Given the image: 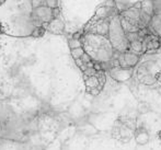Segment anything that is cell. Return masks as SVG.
Here are the masks:
<instances>
[{
	"label": "cell",
	"instance_id": "cell-19",
	"mask_svg": "<svg viewBox=\"0 0 161 150\" xmlns=\"http://www.w3.org/2000/svg\"><path fill=\"white\" fill-rule=\"evenodd\" d=\"M43 6V0H32V7L34 9Z\"/></svg>",
	"mask_w": 161,
	"mask_h": 150
},
{
	"label": "cell",
	"instance_id": "cell-5",
	"mask_svg": "<svg viewBox=\"0 0 161 150\" xmlns=\"http://www.w3.org/2000/svg\"><path fill=\"white\" fill-rule=\"evenodd\" d=\"M133 69L134 68H123L119 65H116L108 69V74H110V76L115 81H117V82H124V81H127L128 79L131 78V76H133Z\"/></svg>",
	"mask_w": 161,
	"mask_h": 150
},
{
	"label": "cell",
	"instance_id": "cell-8",
	"mask_svg": "<svg viewBox=\"0 0 161 150\" xmlns=\"http://www.w3.org/2000/svg\"><path fill=\"white\" fill-rule=\"evenodd\" d=\"M34 14H35L36 19H38L42 22V24L44 22H49L52 19H54L53 9H51L47 6H41L38 8H36L34 10Z\"/></svg>",
	"mask_w": 161,
	"mask_h": 150
},
{
	"label": "cell",
	"instance_id": "cell-3",
	"mask_svg": "<svg viewBox=\"0 0 161 150\" xmlns=\"http://www.w3.org/2000/svg\"><path fill=\"white\" fill-rule=\"evenodd\" d=\"M119 17L122 26L126 33L137 32L142 29H146L142 26V21H140V9L136 8V7L133 6L123 10L119 14Z\"/></svg>",
	"mask_w": 161,
	"mask_h": 150
},
{
	"label": "cell",
	"instance_id": "cell-2",
	"mask_svg": "<svg viewBox=\"0 0 161 150\" xmlns=\"http://www.w3.org/2000/svg\"><path fill=\"white\" fill-rule=\"evenodd\" d=\"M119 13L114 14L110 19V29H108V38L110 40L113 48L117 53H124L129 49V41L127 40L126 32L119 21Z\"/></svg>",
	"mask_w": 161,
	"mask_h": 150
},
{
	"label": "cell",
	"instance_id": "cell-7",
	"mask_svg": "<svg viewBox=\"0 0 161 150\" xmlns=\"http://www.w3.org/2000/svg\"><path fill=\"white\" fill-rule=\"evenodd\" d=\"M144 43V49L145 53L146 52H150V51H155V49L160 48L161 46V41L158 36L153 35V33H148L142 40Z\"/></svg>",
	"mask_w": 161,
	"mask_h": 150
},
{
	"label": "cell",
	"instance_id": "cell-20",
	"mask_svg": "<svg viewBox=\"0 0 161 150\" xmlns=\"http://www.w3.org/2000/svg\"><path fill=\"white\" fill-rule=\"evenodd\" d=\"M3 2H4V0H0V6H1V4L3 3Z\"/></svg>",
	"mask_w": 161,
	"mask_h": 150
},
{
	"label": "cell",
	"instance_id": "cell-13",
	"mask_svg": "<svg viewBox=\"0 0 161 150\" xmlns=\"http://www.w3.org/2000/svg\"><path fill=\"white\" fill-rule=\"evenodd\" d=\"M135 139L139 145L147 144V142H148V140H149L148 133H147L144 128L137 129V131H136V133H135Z\"/></svg>",
	"mask_w": 161,
	"mask_h": 150
},
{
	"label": "cell",
	"instance_id": "cell-14",
	"mask_svg": "<svg viewBox=\"0 0 161 150\" xmlns=\"http://www.w3.org/2000/svg\"><path fill=\"white\" fill-rule=\"evenodd\" d=\"M140 10L142 12L147 13L148 15L153 17V0H142V8Z\"/></svg>",
	"mask_w": 161,
	"mask_h": 150
},
{
	"label": "cell",
	"instance_id": "cell-16",
	"mask_svg": "<svg viewBox=\"0 0 161 150\" xmlns=\"http://www.w3.org/2000/svg\"><path fill=\"white\" fill-rule=\"evenodd\" d=\"M69 44V47L70 49H74V48H77V47H82V41L79 40V38H74L71 37L68 42Z\"/></svg>",
	"mask_w": 161,
	"mask_h": 150
},
{
	"label": "cell",
	"instance_id": "cell-18",
	"mask_svg": "<svg viewBox=\"0 0 161 150\" xmlns=\"http://www.w3.org/2000/svg\"><path fill=\"white\" fill-rule=\"evenodd\" d=\"M45 6L51 9H56L58 8V0H45Z\"/></svg>",
	"mask_w": 161,
	"mask_h": 150
},
{
	"label": "cell",
	"instance_id": "cell-9",
	"mask_svg": "<svg viewBox=\"0 0 161 150\" xmlns=\"http://www.w3.org/2000/svg\"><path fill=\"white\" fill-rule=\"evenodd\" d=\"M117 10L114 7H110V6H102L100 8L97 9L96 13H94L93 20H105V19H110L111 17H113L114 14H117Z\"/></svg>",
	"mask_w": 161,
	"mask_h": 150
},
{
	"label": "cell",
	"instance_id": "cell-11",
	"mask_svg": "<svg viewBox=\"0 0 161 150\" xmlns=\"http://www.w3.org/2000/svg\"><path fill=\"white\" fill-rule=\"evenodd\" d=\"M148 30L161 41V14H153L148 25Z\"/></svg>",
	"mask_w": 161,
	"mask_h": 150
},
{
	"label": "cell",
	"instance_id": "cell-15",
	"mask_svg": "<svg viewBox=\"0 0 161 150\" xmlns=\"http://www.w3.org/2000/svg\"><path fill=\"white\" fill-rule=\"evenodd\" d=\"M85 53H86V51H85V48H83V46L74 48V49H71V52H70V54H71L74 59H79V58H81L83 55H85Z\"/></svg>",
	"mask_w": 161,
	"mask_h": 150
},
{
	"label": "cell",
	"instance_id": "cell-12",
	"mask_svg": "<svg viewBox=\"0 0 161 150\" xmlns=\"http://www.w3.org/2000/svg\"><path fill=\"white\" fill-rule=\"evenodd\" d=\"M128 51L133 52L135 54H144L145 53V49H144V43L142 41L140 40H136V41H133V42L129 43V49Z\"/></svg>",
	"mask_w": 161,
	"mask_h": 150
},
{
	"label": "cell",
	"instance_id": "cell-17",
	"mask_svg": "<svg viewBox=\"0 0 161 150\" xmlns=\"http://www.w3.org/2000/svg\"><path fill=\"white\" fill-rule=\"evenodd\" d=\"M153 14H161V0H153Z\"/></svg>",
	"mask_w": 161,
	"mask_h": 150
},
{
	"label": "cell",
	"instance_id": "cell-1",
	"mask_svg": "<svg viewBox=\"0 0 161 150\" xmlns=\"http://www.w3.org/2000/svg\"><path fill=\"white\" fill-rule=\"evenodd\" d=\"M81 41L86 53L94 61L104 64L110 63L114 58L115 49L113 48L108 36L86 32L81 37Z\"/></svg>",
	"mask_w": 161,
	"mask_h": 150
},
{
	"label": "cell",
	"instance_id": "cell-21",
	"mask_svg": "<svg viewBox=\"0 0 161 150\" xmlns=\"http://www.w3.org/2000/svg\"><path fill=\"white\" fill-rule=\"evenodd\" d=\"M159 138H160V139H161V131H160V133H159Z\"/></svg>",
	"mask_w": 161,
	"mask_h": 150
},
{
	"label": "cell",
	"instance_id": "cell-4",
	"mask_svg": "<svg viewBox=\"0 0 161 150\" xmlns=\"http://www.w3.org/2000/svg\"><path fill=\"white\" fill-rule=\"evenodd\" d=\"M87 92L92 95H97L103 89L106 81V75L104 70H97L91 76H83Z\"/></svg>",
	"mask_w": 161,
	"mask_h": 150
},
{
	"label": "cell",
	"instance_id": "cell-6",
	"mask_svg": "<svg viewBox=\"0 0 161 150\" xmlns=\"http://www.w3.org/2000/svg\"><path fill=\"white\" fill-rule=\"evenodd\" d=\"M139 55L135 54L130 51L124 52V53H119L117 56V61L119 65L123 68H134L139 61Z\"/></svg>",
	"mask_w": 161,
	"mask_h": 150
},
{
	"label": "cell",
	"instance_id": "cell-10",
	"mask_svg": "<svg viewBox=\"0 0 161 150\" xmlns=\"http://www.w3.org/2000/svg\"><path fill=\"white\" fill-rule=\"evenodd\" d=\"M46 30L53 34H62L65 31V23L59 18H54L47 23Z\"/></svg>",
	"mask_w": 161,
	"mask_h": 150
}]
</instances>
